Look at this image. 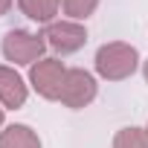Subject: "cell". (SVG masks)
Instances as JSON below:
<instances>
[{"label": "cell", "instance_id": "obj_1", "mask_svg": "<svg viewBox=\"0 0 148 148\" xmlns=\"http://www.w3.org/2000/svg\"><path fill=\"white\" fill-rule=\"evenodd\" d=\"M93 64H96V73L105 82H122V79H131L134 70L139 67V52L131 44L110 41V44H102L96 49Z\"/></svg>", "mask_w": 148, "mask_h": 148}, {"label": "cell", "instance_id": "obj_2", "mask_svg": "<svg viewBox=\"0 0 148 148\" xmlns=\"http://www.w3.org/2000/svg\"><path fill=\"white\" fill-rule=\"evenodd\" d=\"M0 49H3L6 61H12L18 67H32L44 58L47 41H44V35H35V32H26V29H9Z\"/></svg>", "mask_w": 148, "mask_h": 148}, {"label": "cell", "instance_id": "obj_3", "mask_svg": "<svg viewBox=\"0 0 148 148\" xmlns=\"http://www.w3.org/2000/svg\"><path fill=\"white\" fill-rule=\"evenodd\" d=\"M67 70L64 61L58 58H41L38 64L29 67V84L38 96L49 99V102H58L61 99V87H64V79H67Z\"/></svg>", "mask_w": 148, "mask_h": 148}, {"label": "cell", "instance_id": "obj_4", "mask_svg": "<svg viewBox=\"0 0 148 148\" xmlns=\"http://www.w3.org/2000/svg\"><path fill=\"white\" fill-rule=\"evenodd\" d=\"M96 90H99V84H96V79L90 76L87 70L70 67L58 102H61L64 108H70V110H82V108H87V105L96 99Z\"/></svg>", "mask_w": 148, "mask_h": 148}, {"label": "cell", "instance_id": "obj_5", "mask_svg": "<svg viewBox=\"0 0 148 148\" xmlns=\"http://www.w3.org/2000/svg\"><path fill=\"white\" fill-rule=\"evenodd\" d=\"M44 41H47V47H52L55 52L73 55V52H79V49L87 44V29H84L79 21H52V23L44 29Z\"/></svg>", "mask_w": 148, "mask_h": 148}, {"label": "cell", "instance_id": "obj_6", "mask_svg": "<svg viewBox=\"0 0 148 148\" xmlns=\"http://www.w3.org/2000/svg\"><path fill=\"white\" fill-rule=\"evenodd\" d=\"M26 96H29V90H26L23 79L12 67H0V105L6 110H18L26 105Z\"/></svg>", "mask_w": 148, "mask_h": 148}, {"label": "cell", "instance_id": "obj_7", "mask_svg": "<svg viewBox=\"0 0 148 148\" xmlns=\"http://www.w3.org/2000/svg\"><path fill=\"white\" fill-rule=\"evenodd\" d=\"M18 9H21L29 21L49 26V23L55 21L58 9H61V0H18Z\"/></svg>", "mask_w": 148, "mask_h": 148}, {"label": "cell", "instance_id": "obj_8", "mask_svg": "<svg viewBox=\"0 0 148 148\" xmlns=\"http://www.w3.org/2000/svg\"><path fill=\"white\" fill-rule=\"evenodd\" d=\"M0 148H41V139L29 125H9L0 131Z\"/></svg>", "mask_w": 148, "mask_h": 148}, {"label": "cell", "instance_id": "obj_9", "mask_svg": "<svg viewBox=\"0 0 148 148\" xmlns=\"http://www.w3.org/2000/svg\"><path fill=\"white\" fill-rule=\"evenodd\" d=\"M61 9L67 21H87L99 9V0H61Z\"/></svg>", "mask_w": 148, "mask_h": 148}, {"label": "cell", "instance_id": "obj_10", "mask_svg": "<svg viewBox=\"0 0 148 148\" xmlns=\"http://www.w3.org/2000/svg\"><path fill=\"white\" fill-rule=\"evenodd\" d=\"M113 148H148L145 128H122L113 136Z\"/></svg>", "mask_w": 148, "mask_h": 148}, {"label": "cell", "instance_id": "obj_11", "mask_svg": "<svg viewBox=\"0 0 148 148\" xmlns=\"http://www.w3.org/2000/svg\"><path fill=\"white\" fill-rule=\"evenodd\" d=\"M9 9H12V0H0V18H3Z\"/></svg>", "mask_w": 148, "mask_h": 148}, {"label": "cell", "instance_id": "obj_12", "mask_svg": "<svg viewBox=\"0 0 148 148\" xmlns=\"http://www.w3.org/2000/svg\"><path fill=\"white\" fill-rule=\"evenodd\" d=\"M3 116H6V108L0 105V128H3Z\"/></svg>", "mask_w": 148, "mask_h": 148}, {"label": "cell", "instance_id": "obj_13", "mask_svg": "<svg viewBox=\"0 0 148 148\" xmlns=\"http://www.w3.org/2000/svg\"><path fill=\"white\" fill-rule=\"evenodd\" d=\"M142 73H145V82H148V61L142 64Z\"/></svg>", "mask_w": 148, "mask_h": 148}, {"label": "cell", "instance_id": "obj_14", "mask_svg": "<svg viewBox=\"0 0 148 148\" xmlns=\"http://www.w3.org/2000/svg\"><path fill=\"white\" fill-rule=\"evenodd\" d=\"M145 134H148V125H145Z\"/></svg>", "mask_w": 148, "mask_h": 148}]
</instances>
